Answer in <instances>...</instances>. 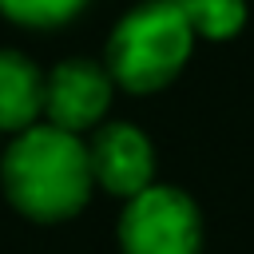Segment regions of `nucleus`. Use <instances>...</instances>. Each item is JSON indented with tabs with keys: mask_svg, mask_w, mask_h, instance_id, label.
<instances>
[{
	"mask_svg": "<svg viewBox=\"0 0 254 254\" xmlns=\"http://www.w3.org/2000/svg\"><path fill=\"white\" fill-rule=\"evenodd\" d=\"M0 183L8 202L32 222H64L91 198L87 143L52 123H32L0 155Z\"/></svg>",
	"mask_w": 254,
	"mask_h": 254,
	"instance_id": "f257e3e1",
	"label": "nucleus"
},
{
	"mask_svg": "<svg viewBox=\"0 0 254 254\" xmlns=\"http://www.w3.org/2000/svg\"><path fill=\"white\" fill-rule=\"evenodd\" d=\"M194 32L179 4L143 0L107 36V75L131 95H151L167 87L190 60Z\"/></svg>",
	"mask_w": 254,
	"mask_h": 254,
	"instance_id": "f03ea898",
	"label": "nucleus"
},
{
	"mask_svg": "<svg viewBox=\"0 0 254 254\" xmlns=\"http://www.w3.org/2000/svg\"><path fill=\"white\" fill-rule=\"evenodd\" d=\"M202 222L198 206L179 187L151 183L135 198H127L119 214V246L123 254H198Z\"/></svg>",
	"mask_w": 254,
	"mask_h": 254,
	"instance_id": "7ed1b4c3",
	"label": "nucleus"
},
{
	"mask_svg": "<svg viewBox=\"0 0 254 254\" xmlns=\"http://www.w3.org/2000/svg\"><path fill=\"white\" fill-rule=\"evenodd\" d=\"M111 75L91 60H64L44 75V115L60 131H91L111 107Z\"/></svg>",
	"mask_w": 254,
	"mask_h": 254,
	"instance_id": "20e7f679",
	"label": "nucleus"
},
{
	"mask_svg": "<svg viewBox=\"0 0 254 254\" xmlns=\"http://www.w3.org/2000/svg\"><path fill=\"white\" fill-rule=\"evenodd\" d=\"M87 159H91V179L115 198H135L155 179L151 139L131 123H103L87 143Z\"/></svg>",
	"mask_w": 254,
	"mask_h": 254,
	"instance_id": "39448f33",
	"label": "nucleus"
},
{
	"mask_svg": "<svg viewBox=\"0 0 254 254\" xmlns=\"http://www.w3.org/2000/svg\"><path fill=\"white\" fill-rule=\"evenodd\" d=\"M44 115V71L20 56L0 52V135H20Z\"/></svg>",
	"mask_w": 254,
	"mask_h": 254,
	"instance_id": "423d86ee",
	"label": "nucleus"
},
{
	"mask_svg": "<svg viewBox=\"0 0 254 254\" xmlns=\"http://www.w3.org/2000/svg\"><path fill=\"white\" fill-rule=\"evenodd\" d=\"M194 40H230L246 24V0H179Z\"/></svg>",
	"mask_w": 254,
	"mask_h": 254,
	"instance_id": "0eeeda50",
	"label": "nucleus"
},
{
	"mask_svg": "<svg viewBox=\"0 0 254 254\" xmlns=\"http://www.w3.org/2000/svg\"><path fill=\"white\" fill-rule=\"evenodd\" d=\"M87 0H0V12L24 28H60L75 20Z\"/></svg>",
	"mask_w": 254,
	"mask_h": 254,
	"instance_id": "6e6552de",
	"label": "nucleus"
},
{
	"mask_svg": "<svg viewBox=\"0 0 254 254\" xmlns=\"http://www.w3.org/2000/svg\"><path fill=\"white\" fill-rule=\"evenodd\" d=\"M171 4H179V0H171Z\"/></svg>",
	"mask_w": 254,
	"mask_h": 254,
	"instance_id": "1a4fd4ad",
	"label": "nucleus"
}]
</instances>
